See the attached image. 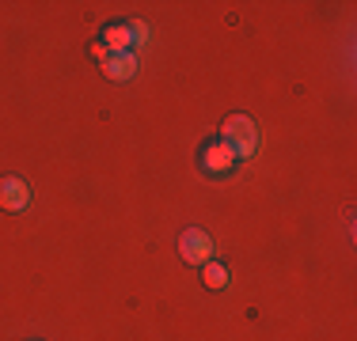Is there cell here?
<instances>
[{
    "label": "cell",
    "instance_id": "cell-1",
    "mask_svg": "<svg viewBox=\"0 0 357 341\" xmlns=\"http://www.w3.org/2000/svg\"><path fill=\"white\" fill-rule=\"evenodd\" d=\"M220 141L232 148L236 159H251L255 148H259V129H255V122L248 114H228L220 122Z\"/></svg>",
    "mask_w": 357,
    "mask_h": 341
},
{
    "label": "cell",
    "instance_id": "cell-2",
    "mask_svg": "<svg viewBox=\"0 0 357 341\" xmlns=\"http://www.w3.org/2000/svg\"><path fill=\"white\" fill-rule=\"evenodd\" d=\"M178 254H183V262H190V266H206V262L217 258L213 235L202 232V228H186V232L178 235Z\"/></svg>",
    "mask_w": 357,
    "mask_h": 341
},
{
    "label": "cell",
    "instance_id": "cell-3",
    "mask_svg": "<svg viewBox=\"0 0 357 341\" xmlns=\"http://www.w3.org/2000/svg\"><path fill=\"white\" fill-rule=\"evenodd\" d=\"M27 205H31V186L23 182V178H15V175L0 178V209L4 212H23Z\"/></svg>",
    "mask_w": 357,
    "mask_h": 341
},
{
    "label": "cell",
    "instance_id": "cell-4",
    "mask_svg": "<svg viewBox=\"0 0 357 341\" xmlns=\"http://www.w3.org/2000/svg\"><path fill=\"white\" fill-rule=\"evenodd\" d=\"M236 164H240V159L232 156V148H228L225 141H213V144L202 148V170H206V175H228Z\"/></svg>",
    "mask_w": 357,
    "mask_h": 341
},
{
    "label": "cell",
    "instance_id": "cell-5",
    "mask_svg": "<svg viewBox=\"0 0 357 341\" xmlns=\"http://www.w3.org/2000/svg\"><path fill=\"white\" fill-rule=\"evenodd\" d=\"M99 42H103L110 54H133V34L126 23H107L103 34H99Z\"/></svg>",
    "mask_w": 357,
    "mask_h": 341
},
{
    "label": "cell",
    "instance_id": "cell-6",
    "mask_svg": "<svg viewBox=\"0 0 357 341\" xmlns=\"http://www.w3.org/2000/svg\"><path fill=\"white\" fill-rule=\"evenodd\" d=\"M103 76L107 80H133V76H137V57L133 54H110L103 61Z\"/></svg>",
    "mask_w": 357,
    "mask_h": 341
},
{
    "label": "cell",
    "instance_id": "cell-7",
    "mask_svg": "<svg viewBox=\"0 0 357 341\" xmlns=\"http://www.w3.org/2000/svg\"><path fill=\"white\" fill-rule=\"evenodd\" d=\"M202 280H206V288H213V292H220V288L228 285V269L220 266V262L213 258V262H206L202 266Z\"/></svg>",
    "mask_w": 357,
    "mask_h": 341
},
{
    "label": "cell",
    "instance_id": "cell-8",
    "mask_svg": "<svg viewBox=\"0 0 357 341\" xmlns=\"http://www.w3.org/2000/svg\"><path fill=\"white\" fill-rule=\"evenodd\" d=\"M126 27H130V34H133V46H144V42L152 38L149 23H141V19H130V23H126Z\"/></svg>",
    "mask_w": 357,
    "mask_h": 341
},
{
    "label": "cell",
    "instance_id": "cell-9",
    "mask_svg": "<svg viewBox=\"0 0 357 341\" xmlns=\"http://www.w3.org/2000/svg\"><path fill=\"white\" fill-rule=\"evenodd\" d=\"M91 57H96V61H99V65H103V61H107V57H110V49L103 46V42H91Z\"/></svg>",
    "mask_w": 357,
    "mask_h": 341
}]
</instances>
